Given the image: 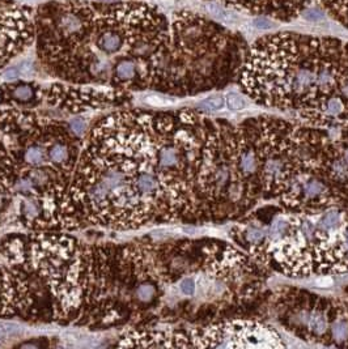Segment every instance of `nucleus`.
<instances>
[{"label": "nucleus", "mask_w": 348, "mask_h": 349, "mask_svg": "<svg viewBox=\"0 0 348 349\" xmlns=\"http://www.w3.org/2000/svg\"><path fill=\"white\" fill-rule=\"evenodd\" d=\"M193 113L117 112L83 140L69 190L80 227L138 231L198 212L206 139Z\"/></svg>", "instance_id": "1"}, {"label": "nucleus", "mask_w": 348, "mask_h": 349, "mask_svg": "<svg viewBox=\"0 0 348 349\" xmlns=\"http://www.w3.org/2000/svg\"><path fill=\"white\" fill-rule=\"evenodd\" d=\"M37 51L50 72L70 83L112 85L115 67L137 65L140 90L194 93L219 60V28L187 9L166 13L141 1L114 5L63 1L34 12Z\"/></svg>", "instance_id": "2"}, {"label": "nucleus", "mask_w": 348, "mask_h": 349, "mask_svg": "<svg viewBox=\"0 0 348 349\" xmlns=\"http://www.w3.org/2000/svg\"><path fill=\"white\" fill-rule=\"evenodd\" d=\"M81 147L70 123L16 108L0 113V212L16 202L30 232L79 229L69 190Z\"/></svg>", "instance_id": "3"}, {"label": "nucleus", "mask_w": 348, "mask_h": 349, "mask_svg": "<svg viewBox=\"0 0 348 349\" xmlns=\"http://www.w3.org/2000/svg\"><path fill=\"white\" fill-rule=\"evenodd\" d=\"M240 83L258 104L326 123L331 98L348 109V42L297 33L262 37L245 57Z\"/></svg>", "instance_id": "4"}, {"label": "nucleus", "mask_w": 348, "mask_h": 349, "mask_svg": "<svg viewBox=\"0 0 348 349\" xmlns=\"http://www.w3.org/2000/svg\"><path fill=\"white\" fill-rule=\"evenodd\" d=\"M32 266L25 235H8L0 242V317L25 314L34 306Z\"/></svg>", "instance_id": "5"}, {"label": "nucleus", "mask_w": 348, "mask_h": 349, "mask_svg": "<svg viewBox=\"0 0 348 349\" xmlns=\"http://www.w3.org/2000/svg\"><path fill=\"white\" fill-rule=\"evenodd\" d=\"M191 347L213 348H277L284 347L280 338L271 328L250 322L220 324L190 334Z\"/></svg>", "instance_id": "6"}, {"label": "nucleus", "mask_w": 348, "mask_h": 349, "mask_svg": "<svg viewBox=\"0 0 348 349\" xmlns=\"http://www.w3.org/2000/svg\"><path fill=\"white\" fill-rule=\"evenodd\" d=\"M36 37L34 11L12 0H0V71L26 50Z\"/></svg>", "instance_id": "7"}, {"label": "nucleus", "mask_w": 348, "mask_h": 349, "mask_svg": "<svg viewBox=\"0 0 348 349\" xmlns=\"http://www.w3.org/2000/svg\"><path fill=\"white\" fill-rule=\"evenodd\" d=\"M42 87L34 83L7 84L0 88V104H7L17 109L21 105L36 106L42 100Z\"/></svg>", "instance_id": "8"}, {"label": "nucleus", "mask_w": 348, "mask_h": 349, "mask_svg": "<svg viewBox=\"0 0 348 349\" xmlns=\"http://www.w3.org/2000/svg\"><path fill=\"white\" fill-rule=\"evenodd\" d=\"M326 15L348 29V0H314Z\"/></svg>", "instance_id": "9"}, {"label": "nucleus", "mask_w": 348, "mask_h": 349, "mask_svg": "<svg viewBox=\"0 0 348 349\" xmlns=\"http://www.w3.org/2000/svg\"><path fill=\"white\" fill-rule=\"evenodd\" d=\"M206 12L211 16L213 20L221 22L224 25H230V24H237L240 21V13L230 8L225 7L223 4L216 3V1H206L205 3Z\"/></svg>", "instance_id": "10"}, {"label": "nucleus", "mask_w": 348, "mask_h": 349, "mask_svg": "<svg viewBox=\"0 0 348 349\" xmlns=\"http://www.w3.org/2000/svg\"><path fill=\"white\" fill-rule=\"evenodd\" d=\"M327 327H329V320L325 314L320 313V311H314L310 314V317L308 318V328L309 332L314 338L322 336L327 331Z\"/></svg>", "instance_id": "11"}, {"label": "nucleus", "mask_w": 348, "mask_h": 349, "mask_svg": "<svg viewBox=\"0 0 348 349\" xmlns=\"http://www.w3.org/2000/svg\"><path fill=\"white\" fill-rule=\"evenodd\" d=\"M331 335L337 344L345 343L348 339V318L339 317L334 320L331 326Z\"/></svg>", "instance_id": "12"}, {"label": "nucleus", "mask_w": 348, "mask_h": 349, "mask_svg": "<svg viewBox=\"0 0 348 349\" xmlns=\"http://www.w3.org/2000/svg\"><path fill=\"white\" fill-rule=\"evenodd\" d=\"M244 234H245V241L248 242L249 245L251 246L263 245V242H265L266 233L263 231H261V229H258V228H254V227L245 228Z\"/></svg>", "instance_id": "13"}, {"label": "nucleus", "mask_w": 348, "mask_h": 349, "mask_svg": "<svg viewBox=\"0 0 348 349\" xmlns=\"http://www.w3.org/2000/svg\"><path fill=\"white\" fill-rule=\"evenodd\" d=\"M326 16L327 15L325 13V11H323V9H321L320 7L314 8L313 5H310V7L306 8L305 11L301 13V17L309 22L323 21V20L326 18Z\"/></svg>", "instance_id": "14"}, {"label": "nucleus", "mask_w": 348, "mask_h": 349, "mask_svg": "<svg viewBox=\"0 0 348 349\" xmlns=\"http://www.w3.org/2000/svg\"><path fill=\"white\" fill-rule=\"evenodd\" d=\"M225 104L226 106L233 110V112H240V110H244V108L246 106V102L240 94L237 93H229L226 94L225 97Z\"/></svg>", "instance_id": "15"}, {"label": "nucleus", "mask_w": 348, "mask_h": 349, "mask_svg": "<svg viewBox=\"0 0 348 349\" xmlns=\"http://www.w3.org/2000/svg\"><path fill=\"white\" fill-rule=\"evenodd\" d=\"M253 26L258 30H273L277 28V22L274 21L273 18L266 17V16H255L253 20Z\"/></svg>", "instance_id": "16"}, {"label": "nucleus", "mask_w": 348, "mask_h": 349, "mask_svg": "<svg viewBox=\"0 0 348 349\" xmlns=\"http://www.w3.org/2000/svg\"><path fill=\"white\" fill-rule=\"evenodd\" d=\"M180 291L183 295L191 297L197 291V281L193 277H185L180 283Z\"/></svg>", "instance_id": "17"}, {"label": "nucleus", "mask_w": 348, "mask_h": 349, "mask_svg": "<svg viewBox=\"0 0 348 349\" xmlns=\"http://www.w3.org/2000/svg\"><path fill=\"white\" fill-rule=\"evenodd\" d=\"M224 105H225V98L220 97V96L206 98L205 101L202 102V106L205 109H209V110H220L224 108Z\"/></svg>", "instance_id": "18"}, {"label": "nucleus", "mask_w": 348, "mask_h": 349, "mask_svg": "<svg viewBox=\"0 0 348 349\" xmlns=\"http://www.w3.org/2000/svg\"><path fill=\"white\" fill-rule=\"evenodd\" d=\"M70 127H71V130L73 131L77 136L83 137V133L85 132V128H86L85 119L83 118L73 119V120L70 123Z\"/></svg>", "instance_id": "19"}, {"label": "nucleus", "mask_w": 348, "mask_h": 349, "mask_svg": "<svg viewBox=\"0 0 348 349\" xmlns=\"http://www.w3.org/2000/svg\"><path fill=\"white\" fill-rule=\"evenodd\" d=\"M147 102L149 105H152V106L160 108V106H166V105H169L172 101H169V100H166V98L157 97V96H152V97L147 98Z\"/></svg>", "instance_id": "20"}, {"label": "nucleus", "mask_w": 348, "mask_h": 349, "mask_svg": "<svg viewBox=\"0 0 348 349\" xmlns=\"http://www.w3.org/2000/svg\"><path fill=\"white\" fill-rule=\"evenodd\" d=\"M334 284V280L330 276H322L318 280H316V285L318 288H327Z\"/></svg>", "instance_id": "21"}, {"label": "nucleus", "mask_w": 348, "mask_h": 349, "mask_svg": "<svg viewBox=\"0 0 348 349\" xmlns=\"http://www.w3.org/2000/svg\"><path fill=\"white\" fill-rule=\"evenodd\" d=\"M18 76H20V71H18V68H14V67H12V68H9L7 71V72L4 73V77L7 80H13V79H17Z\"/></svg>", "instance_id": "22"}, {"label": "nucleus", "mask_w": 348, "mask_h": 349, "mask_svg": "<svg viewBox=\"0 0 348 349\" xmlns=\"http://www.w3.org/2000/svg\"><path fill=\"white\" fill-rule=\"evenodd\" d=\"M4 338V332H3V328H0V340H3Z\"/></svg>", "instance_id": "23"}]
</instances>
